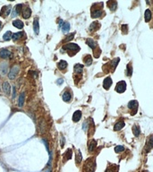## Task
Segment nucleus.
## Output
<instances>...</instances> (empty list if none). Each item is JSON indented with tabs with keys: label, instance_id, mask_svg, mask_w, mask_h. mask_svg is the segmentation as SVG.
Here are the masks:
<instances>
[{
	"label": "nucleus",
	"instance_id": "obj_1",
	"mask_svg": "<svg viewBox=\"0 0 153 172\" xmlns=\"http://www.w3.org/2000/svg\"><path fill=\"white\" fill-rule=\"evenodd\" d=\"M96 168V161L94 160H88L84 165V172H94Z\"/></svg>",
	"mask_w": 153,
	"mask_h": 172
},
{
	"label": "nucleus",
	"instance_id": "obj_2",
	"mask_svg": "<svg viewBox=\"0 0 153 172\" xmlns=\"http://www.w3.org/2000/svg\"><path fill=\"white\" fill-rule=\"evenodd\" d=\"M63 49L68 51V52L72 51V52H73V53L75 54L80 50V47L77 45V44H75V43H68V44H65L63 47Z\"/></svg>",
	"mask_w": 153,
	"mask_h": 172
},
{
	"label": "nucleus",
	"instance_id": "obj_3",
	"mask_svg": "<svg viewBox=\"0 0 153 172\" xmlns=\"http://www.w3.org/2000/svg\"><path fill=\"white\" fill-rule=\"evenodd\" d=\"M126 90V82L125 81H120L117 83V86L115 88V91L118 93H123Z\"/></svg>",
	"mask_w": 153,
	"mask_h": 172
},
{
	"label": "nucleus",
	"instance_id": "obj_4",
	"mask_svg": "<svg viewBox=\"0 0 153 172\" xmlns=\"http://www.w3.org/2000/svg\"><path fill=\"white\" fill-rule=\"evenodd\" d=\"M19 70H20L19 66H14L12 68L10 69V72L8 73V78H9V79H11V80H14V79L17 76V74H18V73H19Z\"/></svg>",
	"mask_w": 153,
	"mask_h": 172
},
{
	"label": "nucleus",
	"instance_id": "obj_5",
	"mask_svg": "<svg viewBox=\"0 0 153 172\" xmlns=\"http://www.w3.org/2000/svg\"><path fill=\"white\" fill-rule=\"evenodd\" d=\"M138 107H139V103H138L137 100H131V101L128 103V108L130 109L133 110V115L136 114L137 109H138Z\"/></svg>",
	"mask_w": 153,
	"mask_h": 172
},
{
	"label": "nucleus",
	"instance_id": "obj_6",
	"mask_svg": "<svg viewBox=\"0 0 153 172\" xmlns=\"http://www.w3.org/2000/svg\"><path fill=\"white\" fill-rule=\"evenodd\" d=\"M8 72V65L6 63H3V64H0V75L4 76L7 74Z\"/></svg>",
	"mask_w": 153,
	"mask_h": 172
},
{
	"label": "nucleus",
	"instance_id": "obj_7",
	"mask_svg": "<svg viewBox=\"0 0 153 172\" xmlns=\"http://www.w3.org/2000/svg\"><path fill=\"white\" fill-rule=\"evenodd\" d=\"M112 79H111V77H107L106 79H105L104 81H103V87H104L105 90H108L109 88H110V86L112 85Z\"/></svg>",
	"mask_w": 153,
	"mask_h": 172
},
{
	"label": "nucleus",
	"instance_id": "obj_8",
	"mask_svg": "<svg viewBox=\"0 0 153 172\" xmlns=\"http://www.w3.org/2000/svg\"><path fill=\"white\" fill-rule=\"evenodd\" d=\"M11 12V6L8 5V6H4L2 10H1V13H0V15L2 17H6L7 15H9V14Z\"/></svg>",
	"mask_w": 153,
	"mask_h": 172
},
{
	"label": "nucleus",
	"instance_id": "obj_9",
	"mask_svg": "<svg viewBox=\"0 0 153 172\" xmlns=\"http://www.w3.org/2000/svg\"><path fill=\"white\" fill-rule=\"evenodd\" d=\"M12 57V53L7 49H2L0 51V57L2 58H10Z\"/></svg>",
	"mask_w": 153,
	"mask_h": 172
},
{
	"label": "nucleus",
	"instance_id": "obj_10",
	"mask_svg": "<svg viewBox=\"0 0 153 172\" xmlns=\"http://www.w3.org/2000/svg\"><path fill=\"white\" fill-rule=\"evenodd\" d=\"M2 89H3V91L6 94H10L11 93V86L9 84L8 82H4L2 85Z\"/></svg>",
	"mask_w": 153,
	"mask_h": 172
},
{
	"label": "nucleus",
	"instance_id": "obj_11",
	"mask_svg": "<svg viewBox=\"0 0 153 172\" xmlns=\"http://www.w3.org/2000/svg\"><path fill=\"white\" fill-rule=\"evenodd\" d=\"M82 70H83V65L76 64L75 66H73V71H74V73L76 74H82Z\"/></svg>",
	"mask_w": 153,
	"mask_h": 172
},
{
	"label": "nucleus",
	"instance_id": "obj_12",
	"mask_svg": "<svg viewBox=\"0 0 153 172\" xmlns=\"http://www.w3.org/2000/svg\"><path fill=\"white\" fill-rule=\"evenodd\" d=\"M33 30H34L35 34L38 35L39 32H40V23H39V19L38 18L34 19V22H33Z\"/></svg>",
	"mask_w": 153,
	"mask_h": 172
},
{
	"label": "nucleus",
	"instance_id": "obj_13",
	"mask_svg": "<svg viewBox=\"0 0 153 172\" xmlns=\"http://www.w3.org/2000/svg\"><path fill=\"white\" fill-rule=\"evenodd\" d=\"M81 118V111L76 110L72 115V121L73 122H78Z\"/></svg>",
	"mask_w": 153,
	"mask_h": 172
},
{
	"label": "nucleus",
	"instance_id": "obj_14",
	"mask_svg": "<svg viewBox=\"0 0 153 172\" xmlns=\"http://www.w3.org/2000/svg\"><path fill=\"white\" fill-rule=\"evenodd\" d=\"M32 15V10L30 7H25L24 10L22 11V17H23L24 19H28L30 18Z\"/></svg>",
	"mask_w": 153,
	"mask_h": 172
},
{
	"label": "nucleus",
	"instance_id": "obj_15",
	"mask_svg": "<svg viewBox=\"0 0 153 172\" xmlns=\"http://www.w3.org/2000/svg\"><path fill=\"white\" fill-rule=\"evenodd\" d=\"M102 14L103 12L101 11L100 9H98L97 8L96 10H93L91 11V17L92 18H98V17H100L102 15Z\"/></svg>",
	"mask_w": 153,
	"mask_h": 172
},
{
	"label": "nucleus",
	"instance_id": "obj_16",
	"mask_svg": "<svg viewBox=\"0 0 153 172\" xmlns=\"http://www.w3.org/2000/svg\"><path fill=\"white\" fill-rule=\"evenodd\" d=\"M71 99H72V94L70 93V91H64V94H63V100L65 102H70L71 101Z\"/></svg>",
	"mask_w": 153,
	"mask_h": 172
},
{
	"label": "nucleus",
	"instance_id": "obj_17",
	"mask_svg": "<svg viewBox=\"0 0 153 172\" xmlns=\"http://www.w3.org/2000/svg\"><path fill=\"white\" fill-rule=\"evenodd\" d=\"M97 147V141L96 140H91L90 143L88 144V150L90 152H93Z\"/></svg>",
	"mask_w": 153,
	"mask_h": 172
},
{
	"label": "nucleus",
	"instance_id": "obj_18",
	"mask_svg": "<svg viewBox=\"0 0 153 172\" xmlns=\"http://www.w3.org/2000/svg\"><path fill=\"white\" fill-rule=\"evenodd\" d=\"M108 6L111 11H116L117 9V3L116 1H108Z\"/></svg>",
	"mask_w": 153,
	"mask_h": 172
},
{
	"label": "nucleus",
	"instance_id": "obj_19",
	"mask_svg": "<svg viewBox=\"0 0 153 172\" xmlns=\"http://www.w3.org/2000/svg\"><path fill=\"white\" fill-rule=\"evenodd\" d=\"M86 43H87V45L90 48V49H95V48L97 47V43L96 41L92 40V39H88L87 41H86Z\"/></svg>",
	"mask_w": 153,
	"mask_h": 172
},
{
	"label": "nucleus",
	"instance_id": "obj_20",
	"mask_svg": "<svg viewBox=\"0 0 153 172\" xmlns=\"http://www.w3.org/2000/svg\"><path fill=\"white\" fill-rule=\"evenodd\" d=\"M125 126V124L124 121H119V122H117V123L115 125L114 130H115V131H119V130H121Z\"/></svg>",
	"mask_w": 153,
	"mask_h": 172
},
{
	"label": "nucleus",
	"instance_id": "obj_21",
	"mask_svg": "<svg viewBox=\"0 0 153 172\" xmlns=\"http://www.w3.org/2000/svg\"><path fill=\"white\" fill-rule=\"evenodd\" d=\"M13 25L17 29H22L23 28V23L21 20H14L13 22Z\"/></svg>",
	"mask_w": 153,
	"mask_h": 172
},
{
	"label": "nucleus",
	"instance_id": "obj_22",
	"mask_svg": "<svg viewBox=\"0 0 153 172\" xmlns=\"http://www.w3.org/2000/svg\"><path fill=\"white\" fill-rule=\"evenodd\" d=\"M100 27V24L98 23V22H93L92 23L90 24V28H89V30H90V32H93V31H96V30H98V29Z\"/></svg>",
	"mask_w": 153,
	"mask_h": 172
},
{
	"label": "nucleus",
	"instance_id": "obj_23",
	"mask_svg": "<svg viewBox=\"0 0 153 172\" xmlns=\"http://www.w3.org/2000/svg\"><path fill=\"white\" fill-rule=\"evenodd\" d=\"M24 36V33L23 32H16V33H14L12 36V39L14 40V41H18V40H20L21 38H22Z\"/></svg>",
	"mask_w": 153,
	"mask_h": 172
},
{
	"label": "nucleus",
	"instance_id": "obj_24",
	"mask_svg": "<svg viewBox=\"0 0 153 172\" xmlns=\"http://www.w3.org/2000/svg\"><path fill=\"white\" fill-rule=\"evenodd\" d=\"M67 62L64 61V60H61V61L58 62V64H57V66H58V68L60 70H64L66 67H67Z\"/></svg>",
	"mask_w": 153,
	"mask_h": 172
},
{
	"label": "nucleus",
	"instance_id": "obj_25",
	"mask_svg": "<svg viewBox=\"0 0 153 172\" xmlns=\"http://www.w3.org/2000/svg\"><path fill=\"white\" fill-rule=\"evenodd\" d=\"M61 28H62V31H63V32H64V33H67L69 32V30H70V23H69L68 22H66V23H64Z\"/></svg>",
	"mask_w": 153,
	"mask_h": 172
},
{
	"label": "nucleus",
	"instance_id": "obj_26",
	"mask_svg": "<svg viewBox=\"0 0 153 172\" xmlns=\"http://www.w3.org/2000/svg\"><path fill=\"white\" fill-rule=\"evenodd\" d=\"M12 36H13V33L12 32H10V31H7L4 34V36H3V40L4 41H10L11 39H12Z\"/></svg>",
	"mask_w": 153,
	"mask_h": 172
},
{
	"label": "nucleus",
	"instance_id": "obj_27",
	"mask_svg": "<svg viewBox=\"0 0 153 172\" xmlns=\"http://www.w3.org/2000/svg\"><path fill=\"white\" fill-rule=\"evenodd\" d=\"M144 19H145L146 22H149L150 19H151V12H150V10H149V9H147V10L145 11Z\"/></svg>",
	"mask_w": 153,
	"mask_h": 172
},
{
	"label": "nucleus",
	"instance_id": "obj_28",
	"mask_svg": "<svg viewBox=\"0 0 153 172\" xmlns=\"http://www.w3.org/2000/svg\"><path fill=\"white\" fill-rule=\"evenodd\" d=\"M84 63L86 66H90L91 64H92V57H91V56H90V55H88V56H86L84 58Z\"/></svg>",
	"mask_w": 153,
	"mask_h": 172
},
{
	"label": "nucleus",
	"instance_id": "obj_29",
	"mask_svg": "<svg viewBox=\"0 0 153 172\" xmlns=\"http://www.w3.org/2000/svg\"><path fill=\"white\" fill-rule=\"evenodd\" d=\"M24 97H25V94H24V92H22L20 95V97H19V100H18V105L19 107H22L24 104Z\"/></svg>",
	"mask_w": 153,
	"mask_h": 172
},
{
	"label": "nucleus",
	"instance_id": "obj_30",
	"mask_svg": "<svg viewBox=\"0 0 153 172\" xmlns=\"http://www.w3.org/2000/svg\"><path fill=\"white\" fill-rule=\"evenodd\" d=\"M148 148L146 149V152H149L150 150H151V148H152V146H153V139H152V136H150L149 138V141H148Z\"/></svg>",
	"mask_w": 153,
	"mask_h": 172
},
{
	"label": "nucleus",
	"instance_id": "obj_31",
	"mask_svg": "<svg viewBox=\"0 0 153 172\" xmlns=\"http://www.w3.org/2000/svg\"><path fill=\"white\" fill-rule=\"evenodd\" d=\"M133 135H135V136H139V135H140V134H141V131H140V127H138V126H133Z\"/></svg>",
	"mask_w": 153,
	"mask_h": 172
},
{
	"label": "nucleus",
	"instance_id": "obj_32",
	"mask_svg": "<svg viewBox=\"0 0 153 172\" xmlns=\"http://www.w3.org/2000/svg\"><path fill=\"white\" fill-rule=\"evenodd\" d=\"M76 158H75V160H76V163L77 164H80L81 162V160H82V155H81V153L80 151H77V153H76V156H75Z\"/></svg>",
	"mask_w": 153,
	"mask_h": 172
},
{
	"label": "nucleus",
	"instance_id": "obj_33",
	"mask_svg": "<svg viewBox=\"0 0 153 172\" xmlns=\"http://www.w3.org/2000/svg\"><path fill=\"white\" fill-rule=\"evenodd\" d=\"M22 4L17 5L15 6V14H17V15L21 14V12H22Z\"/></svg>",
	"mask_w": 153,
	"mask_h": 172
},
{
	"label": "nucleus",
	"instance_id": "obj_34",
	"mask_svg": "<svg viewBox=\"0 0 153 172\" xmlns=\"http://www.w3.org/2000/svg\"><path fill=\"white\" fill-rule=\"evenodd\" d=\"M119 57H117V58H116V59H114L112 61V63H111V65H112V67H113V70L116 69V67L117 66V64H118V62H119Z\"/></svg>",
	"mask_w": 153,
	"mask_h": 172
},
{
	"label": "nucleus",
	"instance_id": "obj_35",
	"mask_svg": "<svg viewBox=\"0 0 153 172\" xmlns=\"http://www.w3.org/2000/svg\"><path fill=\"white\" fill-rule=\"evenodd\" d=\"M125 151V147L121 146V145H117V147L115 148V152H122Z\"/></svg>",
	"mask_w": 153,
	"mask_h": 172
},
{
	"label": "nucleus",
	"instance_id": "obj_36",
	"mask_svg": "<svg viewBox=\"0 0 153 172\" xmlns=\"http://www.w3.org/2000/svg\"><path fill=\"white\" fill-rule=\"evenodd\" d=\"M127 75L128 76H131L132 75V74H133V67H132V66H131V64H129L128 66H127Z\"/></svg>",
	"mask_w": 153,
	"mask_h": 172
},
{
	"label": "nucleus",
	"instance_id": "obj_37",
	"mask_svg": "<svg viewBox=\"0 0 153 172\" xmlns=\"http://www.w3.org/2000/svg\"><path fill=\"white\" fill-rule=\"evenodd\" d=\"M72 152L71 150H68L67 152L65 153V157H66V159H67V160H70V159L72 158Z\"/></svg>",
	"mask_w": 153,
	"mask_h": 172
},
{
	"label": "nucleus",
	"instance_id": "obj_38",
	"mask_svg": "<svg viewBox=\"0 0 153 172\" xmlns=\"http://www.w3.org/2000/svg\"><path fill=\"white\" fill-rule=\"evenodd\" d=\"M73 37H74V32L71 33L68 37H66V39L64 40V42H66V41H70L71 40H72V39H73Z\"/></svg>",
	"mask_w": 153,
	"mask_h": 172
},
{
	"label": "nucleus",
	"instance_id": "obj_39",
	"mask_svg": "<svg viewBox=\"0 0 153 172\" xmlns=\"http://www.w3.org/2000/svg\"><path fill=\"white\" fill-rule=\"evenodd\" d=\"M127 28H128V26H127L126 24L122 25V31H123V32L125 33V34H126L127 32H128V31H127Z\"/></svg>",
	"mask_w": 153,
	"mask_h": 172
},
{
	"label": "nucleus",
	"instance_id": "obj_40",
	"mask_svg": "<svg viewBox=\"0 0 153 172\" xmlns=\"http://www.w3.org/2000/svg\"><path fill=\"white\" fill-rule=\"evenodd\" d=\"M106 172H117V170H115V169H113V168H108L107 170H106Z\"/></svg>",
	"mask_w": 153,
	"mask_h": 172
},
{
	"label": "nucleus",
	"instance_id": "obj_41",
	"mask_svg": "<svg viewBox=\"0 0 153 172\" xmlns=\"http://www.w3.org/2000/svg\"><path fill=\"white\" fill-rule=\"evenodd\" d=\"M45 142V145H46V147H47V150H48V152H49V149H48V142L46 141V140H44Z\"/></svg>",
	"mask_w": 153,
	"mask_h": 172
},
{
	"label": "nucleus",
	"instance_id": "obj_42",
	"mask_svg": "<svg viewBox=\"0 0 153 172\" xmlns=\"http://www.w3.org/2000/svg\"><path fill=\"white\" fill-rule=\"evenodd\" d=\"M63 82H64V80L63 79H59V80H57V84H61V83H63Z\"/></svg>",
	"mask_w": 153,
	"mask_h": 172
},
{
	"label": "nucleus",
	"instance_id": "obj_43",
	"mask_svg": "<svg viewBox=\"0 0 153 172\" xmlns=\"http://www.w3.org/2000/svg\"><path fill=\"white\" fill-rule=\"evenodd\" d=\"M13 97H15V87H14V93H13Z\"/></svg>",
	"mask_w": 153,
	"mask_h": 172
},
{
	"label": "nucleus",
	"instance_id": "obj_44",
	"mask_svg": "<svg viewBox=\"0 0 153 172\" xmlns=\"http://www.w3.org/2000/svg\"><path fill=\"white\" fill-rule=\"evenodd\" d=\"M1 25H2V23H1V22H0V29H1Z\"/></svg>",
	"mask_w": 153,
	"mask_h": 172
}]
</instances>
